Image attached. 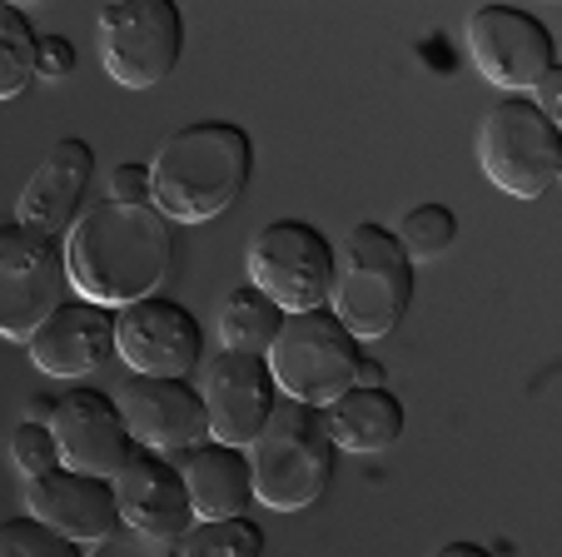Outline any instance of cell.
Returning a JSON list of instances; mask_svg holds the SVG:
<instances>
[{
  "label": "cell",
  "instance_id": "1",
  "mask_svg": "<svg viewBox=\"0 0 562 557\" xmlns=\"http://www.w3.org/2000/svg\"><path fill=\"white\" fill-rule=\"evenodd\" d=\"M65 269L80 299L105 309H125L135 299L159 294L175 259V230L155 204L95 200L65 234Z\"/></svg>",
  "mask_w": 562,
  "mask_h": 557
},
{
  "label": "cell",
  "instance_id": "2",
  "mask_svg": "<svg viewBox=\"0 0 562 557\" xmlns=\"http://www.w3.org/2000/svg\"><path fill=\"white\" fill-rule=\"evenodd\" d=\"M255 175V140L229 120H194L149 159V204L170 224L220 220Z\"/></svg>",
  "mask_w": 562,
  "mask_h": 557
},
{
  "label": "cell",
  "instance_id": "3",
  "mask_svg": "<svg viewBox=\"0 0 562 557\" xmlns=\"http://www.w3.org/2000/svg\"><path fill=\"white\" fill-rule=\"evenodd\" d=\"M414 259L404 254L398 234L389 224H353L339 244H334V289H329V314L349 328L353 338H383L393 324H404L408 304H414Z\"/></svg>",
  "mask_w": 562,
  "mask_h": 557
},
{
  "label": "cell",
  "instance_id": "4",
  "mask_svg": "<svg viewBox=\"0 0 562 557\" xmlns=\"http://www.w3.org/2000/svg\"><path fill=\"white\" fill-rule=\"evenodd\" d=\"M249 474H255V498L274 513H299L318 503L339 468V443L329 433V419L314 403L279 399L259 438L249 443Z\"/></svg>",
  "mask_w": 562,
  "mask_h": 557
},
{
  "label": "cell",
  "instance_id": "5",
  "mask_svg": "<svg viewBox=\"0 0 562 557\" xmlns=\"http://www.w3.org/2000/svg\"><path fill=\"white\" fill-rule=\"evenodd\" d=\"M265 364H269V374H274L284 399L329 409V403L339 399V393H349L353 379H359L363 344L329 314V309L284 314Z\"/></svg>",
  "mask_w": 562,
  "mask_h": 557
},
{
  "label": "cell",
  "instance_id": "6",
  "mask_svg": "<svg viewBox=\"0 0 562 557\" xmlns=\"http://www.w3.org/2000/svg\"><path fill=\"white\" fill-rule=\"evenodd\" d=\"M477 165L513 200H542L562 179V130L528 96H508L477 125Z\"/></svg>",
  "mask_w": 562,
  "mask_h": 557
},
{
  "label": "cell",
  "instance_id": "7",
  "mask_svg": "<svg viewBox=\"0 0 562 557\" xmlns=\"http://www.w3.org/2000/svg\"><path fill=\"white\" fill-rule=\"evenodd\" d=\"M249 285L274 299L284 314L329 309L334 239L308 220H269L249 239Z\"/></svg>",
  "mask_w": 562,
  "mask_h": 557
},
{
  "label": "cell",
  "instance_id": "8",
  "mask_svg": "<svg viewBox=\"0 0 562 557\" xmlns=\"http://www.w3.org/2000/svg\"><path fill=\"white\" fill-rule=\"evenodd\" d=\"M100 60L125 90H155L184 55V15L175 0H115L100 11Z\"/></svg>",
  "mask_w": 562,
  "mask_h": 557
},
{
  "label": "cell",
  "instance_id": "9",
  "mask_svg": "<svg viewBox=\"0 0 562 557\" xmlns=\"http://www.w3.org/2000/svg\"><path fill=\"white\" fill-rule=\"evenodd\" d=\"M70 299L65 244L25 230L21 220L0 224V338H31Z\"/></svg>",
  "mask_w": 562,
  "mask_h": 557
},
{
  "label": "cell",
  "instance_id": "10",
  "mask_svg": "<svg viewBox=\"0 0 562 557\" xmlns=\"http://www.w3.org/2000/svg\"><path fill=\"white\" fill-rule=\"evenodd\" d=\"M468 55L483 70V80L508 96H528L538 75L558 65L552 31L542 25V15L522 5H477L468 15Z\"/></svg>",
  "mask_w": 562,
  "mask_h": 557
},
{
  "label": "cell",
  "instance_id": "11",
  "mask_svg": "<svg viewBox=\"0 0 562 557\" xmlns=\"http://www.w3.org/2000/svg\"><path fill=\"white\" fill-rule=\"evenodd\" d=\"M115 348L135 374L190 379V368L204 358V328L180 299L149 294L115 309Z\"/></svg>",
  "mask_w": 562,
  "mask_h": 557
},
{
  "label": "cell",
  "instance_id": "12",
  "mask_svg": "<svg viewBox=\"0 0 562 557\" xmlns=\"http://www.w3.org/2000/svg\"><path fill=\"white\" fill-rule=\"evenodd\" d=\"M120 413L135 438V448L155 453H190L210 443V413H204V393L190 379H149V374H130L120 389Z\"/></svg>",
  "mask_w": 562,
  "mask_h": 557
},
{
  "label": "cell",
  "instance_id": "13",
  "mask_svg": "<svg viewBox=\"0 0 562 557\" xmlns=\"http://www.w3.org/2000/svg\"><path fill=\"white\" fill-rule=\"evenodd\" d=\"M200 393H204V413H210V438L234 443V448H249L279 403V383L265 358L229 354V348H220L204 364Z\"/></svg>",
  "mask_w": 562,
  "mask_h": 557
},
{
  "label": "cell",
  "instance_id": "14",
  "mask_svg": "<svg viewBox=\"0 0 562 557\" xmlns=\"http://www.w3.org/2000/svg\"><path fill=\"white\" fill-rule=\"evenodd\" d=\"M50 433L60 443V468L75 474L115 478L125 458L135 453V438L125 428V413L105 389H75L55 403Z\"/></svg>",
  "mask_w": 562,
  "mask_h": 557
},
{
  "label": "cell",
  "instance_id": "15",
  "mask_svg": "<svg viewBox=\"0 0 562 557\" xmlns=\"http://www.w3.org/2000/svg\"><path fill=\"white\" fill-rule=\"evenodd\" d=\"M115 498H120V517L130 527L149 537H165V543H180L200 517H194V503H190V488H184V474L180 463L165 458L155 448H135L125 458L115 478Z\"/></svg>",
  "mask_w": 562,
  "mask_h": 557
},
{
  "label": "cell",
  "instance_id": "16",
  "mask_svg": "<svg viewBox=\"0 0 562 557\" xmlns=\"http://www.w3.org/2000/svg\"><path fill=\"white\" fill-rule=\"evenodd\" d=\"M25 513L50 523L55 533L75 537L80 547L100 543L125 523L115 483L95 474H75V468H50L41 478H25Z\"/></svg>",
  "mask_w": 562,
  "mask_h": 557
},
{
  "label": "cell",
  "instance_id": "17",
  "mask_svg": "<svg viewBox=\"0 0 562 557\" xmlns=\"http://www.w3.org/2000/svg\"><path fill=\"white\" fill-rule=\"evenodd\" d=\"M95 179V149L90 140L65 135L45 149V159L31 169L21 190V224L35 234H50V239H65L70 224L86 210V190Z\"/></svg>",
  "mask_w": 562,
  "mask_h": 557
},
{
  "label": "cell",
  "instance_id": "18",
  "mask_svg": "<svg viewBox=\"0 0 562 557\" xmlns=\"http://www.w3.org/2000/svg\"><path fill=\"white\" fill-rule=\"evenodd\" d=\"M31 364L50 379H80L115 354V309L90 299H65L31 338Z\"/></svg>",
  "mask_w": 562,
  "mask_h": 557
},
{
  "label": "cell",
  "instance_id": "19",
  "mask_svg": "<svg viewBox=\"0 0 562 557\" xmlns=\"http://www.w3.org/2000/svg\"><path fill=\"white\" fill-rule=\"evenodd\" d=\"M184 488H190L194 517H245L255 503V474H249V453L234 443H200L180 463Z\"/></svg>",
  "mask_w": 562,
  "mask_h": 557
},
{
  "label": "cell",
  "instance_id": "20",
  "mask_svg": "<svg viewBox=\"0 0 562 557\" xmlns=\"http://www.w3.org/2000/svg\"><path fill=\"white\" fill-rule=\"evenodd\" d=\"M324 419H329V433L339 448H353V453H383L389 443L404 438V399L393 389H359L353 383L349 393H339V399L324 409Z\"/></svg>",
  "mask_w": 562,
  "mask_h": 557
},
{
  "label": "cell",
  "instance_id": "21",
  "mask_svg": "<svg viewBox=\"0 0 562 557\" xmlns=\"http://www.w3.org/2000/svg\"><path fill=\"white\" fill-rule=\"evenodd\" d=\"M279 324H284V309L269 294H259L255 285H239L220 299V344L229 354H255L265 358L274 344Z\"/></svg>",
  "mask_w": 562,
  "mask_h": 557
},
{
  "label": "cell",
  "instance_id": "22",
  "mask_svg": "<svg viewBox=\"0 0 562 557\" xmlns=\"http://www.w3.org/2000/svg\"><path fill=\"white\" fill-rule=\"evenodd\" d=\"M35 51H41V35L31 15L0 0V100H15L35 85Z\"/></svg>",
  "mask_w": 562,
  "mask_h": 557
},
{
  "label": "cell",
  "instance_id": "23",
  "mask_svg": "<svg viewBox=\"0 0 562 557\" xmlns=\"http://www.w3.org/2000/svg\"><path fill=\"white\" fill-rule=\"evenodd\" d=\"M184 557H265V527L255 517H200L180 537Z\"/></svg>",
  "mask_w": 562,
  "mask_h": 557
},
{
  "label": "cell",
  "instance_id": "24",
  "mask_svg": "<svg viewBox=\"0 0 562 557\" xmlns=\"http://www.w3.org/2000/svg\"><path fill=\"white\" fill-rule=\"evenodd\" d=\"M398 234V244H404V254L414 259V269L418 264H434V259H443L448 249H453V239H458V214L448 210V204H414V210L404 214V230H393Z\"/></svg>",
  "mask_w": 562,
  "mask_h": 557
},
{
  "label": "cell",
  "instance_id": "25",
  "mask_svg": "<svg viewBox=\"0 0 562 557\" xmlns=\"http://www.w3.org/2000/svg\"><path fill=\"white\" fill-rule=\"evenodd\" d=\"M0 557H86V547L75 543V537L55 533L41 517L21 513L0 523Z\"/></svg>",
  "mask_w": 562,
  "mask_h": 557
},
{
  "label": "cell",
  "instance_id": "26",
  "mask_svg": "<svg viewBox=\"0 0 562 557\" xmlns=\"http://www.w3.org/2000/svg\"><path fill=\"white\" fill-rule=\"evenodd\" d=\"M11 463L21 468L25 478H41L50 474V468H60V443H55L50 423H31L21 419L11 433Z\"/></svg>",
  "mask_w": 562,
  "mask_h": 557
},
{
  "label": "cell",
  "instance_id": "27",
  "mask_svg": "<svg viewBox=\"0 0 562 557\" xmlns=\"http://www.w3.org/2000/svg\"><path fill=\"white\" fill-rule=\"evenodd\" d=\"M86 557H184V553H180V543H165V537H149V533H139V527L120 523L110 537L90 543Z\"/></svg>",
  "mask_w": 562,
  "mask_h": 557
},
{
  "label": "cell",
  "instance_id": "28",
  "mask_svg": "<svg viewBox=\"0 0 562 557\" xmlns=\"http://www.w3.org/2000/svg\"><path fill=\"white\" fill-rule=\"evenodd\" d=\"M75 70V45L70 35H41V51H35V80H65Z\"/></svg>",
  "mask_w": 562,
  "mask_h": 557
},
{
  "label": "cell",
  "instance_id": "29",
  "mask_svg": "<svg viewBox=\"0 0 562 557\" xmlns=\"http://www.w3.org/2000/svg\"><path fill=\"white\" fill-rule=\"evenodd\" d=\"M110 200H120V204H149V165H139V159H125V165H115V175H110Z\"/></svg>",
  "mask_w": 562,
  "mask_h": 557
},
{
  "label": "cell",
  "instance_id": "30",
  "mask_svg": "<svg viewBox=\"0 0 562 557\" xmlns=\"http://www.w3.org/2000/svg\"><path fill=\"white\" fill-rule=\"evenodd\" d=\"M528 100H532V105H538L548 120L562 115V65H552V70L538 75V85L528 90Z\"/></svg>",
  "mask_w": 562,
  "mask_h": 557
},
{
  "label": "cell",
  "instance_id": "31",
  "mask_svg": "<svg viewBox=\"0 0 562 557\" xmlns=\"http://www.w3.org/2000/svg\"><path fill=\"white\" fill-rule=\"evenodd\" d=\"M428 557H498V553H493V547H483V543H468V537H453V543L434 547Z\"/></svg>",
  "mask_w": 562,
  "mask_h": 557
},
{
  "label": "cell",
  "instance_id": "32",
  "mask_svg": "<svg viewBox=\"0 0 562 557\" xmlns=\"http://www.w3.org/2000/svg\"><path fill=\"white\" fill-rule=\"evenodd\" d=\"M55 403H60V399H50V393H31V399H25V419H31V423H50L55 419Z\"/></svg>",
  "mask_w": 562,
  "mask_h": 557
},
{
  "label": "cell",
  "instance_id": "33",
  "mask_svg": "<svg viewBox=\"0 0 562 557\" xmlns=\"http://www.w3.org/2000/svg\"><path fill=\"white\" fill-rule=\"evenodd\" d=\"M383 379H389V374H383V364H379V358H369V354H363V364H359V379H353V383H359V389H389V383H383Z\"/></svg>",
  "mask_w": 562,
  "mask_h": 557
}]
</instances>
